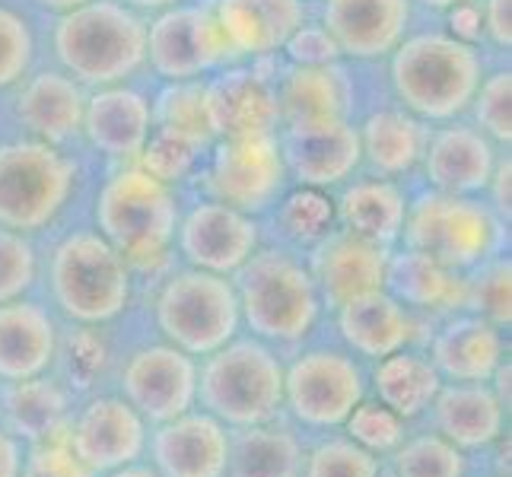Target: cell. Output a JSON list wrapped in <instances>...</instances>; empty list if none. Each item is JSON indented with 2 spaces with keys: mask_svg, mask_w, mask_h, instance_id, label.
Wrapping results in <instances>:
<instances>
[{
  "mask_svg": "<svg viewBox=\"0 0 512 477\" xmlns=\"http://www.w3.org/2000/svg\"><path fill=\"white\" fill-rule=\"evenodd\" d=\"M423 350L443 382H490L509 360L506 331L474 312L439 318Z\"/></svg>",
  "mask_w": 512,
  "mask_h": 477,
  "instance_id": "cell-23",
  "label": "cell"
},
{
  "mask_svg": "<svg viewBox=\"0 0 512 477\" xmlns=\"http://www.w3.org/2000/svg\"><path fill=\"white\" fill-rule=\"evenodd\" d=\"M411 0H322V26L341 58H388L411 32Z\"/></svg>",
  "mask_w": 512,
  "mask_h": 477,
  "instance_id": "cell-22",
  "label": "cell"
},
{
  "mask_svg": "<svg viewBox=\"0 0 512 477\" xmlns=\"http://www.w3.org/2000/svg\"><path fill=\"white\" fill-rule=\"evenodd\" d=\"M439 388H443V376L436 373L423 347H404L392 357L369 363V398H376L404 423L423 420Z\"/></svg>",
  "mask_w": 512,
  "mask_h": 477,
  "instance_id": "cell-35",
  "label": "cell"
},
{
  "mask_svg": "<svg viewBox=\"0 0 512 477\" xmlns=\"http://www.w3.org/2000/svg\"><path fill=\"white\" fill-rule=\"evenodd\" d=\"M468 465L471 455L420 423H411L401 446L385 458L388 477H465Z\"/></svg>",
  "mask_w": 512,
  "mask_h": 477,
  "instance_id": "cell-38",
  "label": "cell"
},
{
  "mask_svg": "<svg viewBox=\"0 0 512 477\" xmlns=\"http://www.w3.org/2000/svg\"><path fill=\"white\" fill-rule=\"evenodd\" d=\"M465 477H509V443L506 436L487 452L471 455V465Z\"/></svg>",
  "mask_w": 512,
  "mask_h": 477,
  "instance_id": "cell-52",
  "label": "cell"
},
{
  "mask_svg": "<svg viewBox=\"0 0 512 477\" xmlns=\"http://www.w3.org/2000/svg\"><path fill=\"white\" fill-rule=\"evenodd\" d=\"M45 303L70 325H115L137 296V280L96 226L64 233L42 264Z\"/></svg>",
  "mask_w": 512,
  "mask_h": 477,
  "instance_id": "cell-3",
  "label": "cell"
},
{
  "mask_svg": "<svg viewBox=\"0 0 512 477\" xmlns=\"http://www.w3.org/2000/svg\"><path fill=\"white\" fill-rule=\"evenodd\" d=\"M277 140L280 153H284L287 179L303 188H341L363 163L360 131L350 118L280 128Z\"/></svg>",
  "mask_w": 512,
  "mask_h": 477,
  "instance_id": "cell-17",
  "label": "cell"
},
{
  "mask_svg": "<svg viewBox=\"0 0 512 477\" xmlns=\"http://www.w3.org/2000/svg\"><path fill=\"white\" fill-rule=\"evenodd\" d=\"M204 112L214 140L280 131L274 77L261 74V61L229 64L204 80Z\"/></svg>",
  "mask_w": 512,
  "mask_h": 477,
  "instance_id": "cell-18",
  "label": "cell"
},
{
  "mask_svg": "<svg viewBox=\"0 0 512 477\" xmlns=\"http://www.w3.org/2000/svg\"><path fill=\"white\" fill-rule=\"evenodd\" d=\"M360 131V153L363 163H369L376 175L385 179H398L420 166L423 150H427L430 128L427 121L404 109H379L366 115Z\"/></svg>",
  "mask_w": 512,
  "mask_h": 477,
  "instance_id": "cell-36",
  "label": "cell"
},
{
  "mask_svg": "<svg viewBox=\"0 0 512 477\" xmlns=\"http://www.w3.org/2000/svg\"><path fill=\"white\" fill-rule=\"evenodd\" d=\"M99 477H160L153 471V465L147 462V458H140V462H131L125 468H115V471H105Z\"/></svg>",
  "mask_w": 512,
  "mask_h": 477,
  "instance_id": "cell-54",
  "label": "cell"
},
{
  "mask_svg": "<svg viewBox=\"0 0 512 477\" xmlns=\"http://www.w3.org/2000/svg\"><path fill=\"white\" fill-rule=\"evenodd\" d=\"M417 423L449 439L465 455H478L506 436L509 408L490 382H443L430 411Z\"/></svg>",
  "mask_w": 512,
  "mask_h": 477,
  "instance_id": "cell-21",
  "label": "cell"
},
{
  "mask_svg": "<svg viewBox=\"0 0 512 477\" xmlns=\"http://www.w3.org/2000/svg\"><path fill=\"white\" fill-rule=\"evenodd\" d=\"M115 392L156 427L198 408V360L160 338L131 344L121 353Z\"/></svg>",
  "mask_w": 512,
  "mask_h": 477,
  "instance_id": "cell-12",
  "label": "cell"
},
{
  "mask_svg": "<svg viewBox=\"0 0 512 477\" xmlns=\"http://www.w3.org/2000/svg\"><path fill=\"white\" fill-rule=\"evenodd\" d=\"M20 477H99L93 468H86L70 449L67 436H51L42 443H32L23 452Z\"/></svg>",
  "mask_w": 512,
  "mask_h": 477,
  "instance_id": "cell-47",
  "label": "cell"
},
{
  "mask_svg": "<svg viewBox=\"0 0 512 477\" xmlns=\"http://www.w3.org/2000/svg\"><path fill=\"white\" fill-rule=\"evenodd\" d=\"M274 93L280 128L350 118V80L338 61L315 67L287 64L280 74H274Z\"/></svg>",
  "mask_w": 512,
  "mask_h": 477,
  "instance_id": "cell-31",
  "label": "cell"
},
{
  "mask_svg": "<svg viewBox=\"0 0 512 477\" xmlns=\"http://www.w3.org/2000/svg\"><path fill=\"white\" fill-rule=\"evenodd\" d=\"M468 109L474 112V128L487 134L493 144L503 147L512 137V74L509 67L493 70L481 80Z\"/></svg>",
  "mask_w": 512,
  "mask_h": 477,
  "instance_id": "cell-45",
  "label": "cell"
},
{
  "mask_svg": "<svg viewBox=\"0 0 512 477\" xmlns=\"http://www.w3.org/2000/svg\"><path fill=\"white\" fill-rule=\"evenodd\" d=\"M150 318L160 341L185 350L194 360L220 350L242 331L233 277L188 264H175L156 280Z\"/></svg>",
  "mask_w": 512,
  "mask_h": 477,
  "instance_id": "cell-7",
  "label": "cell"
},
{
  "mask_svg": "<svg viewBox=\"0 0 512 477\" xmlns=\"http://www.w3.org/2000/svg\"><path fill=\"white\" fill-rule=\"evenodd\" d=\"M264 242L261 220L242 210L201 198L182 207L175 229V255L188 268L233 277Z\"/></svg>",
  "mask_w": 512,
  "mask_h": 477,
  "instance_id": "cell-14",
  "label": "cell"
},
{
  "mask_svg": "<svg viewBox=\"0 0 512 477\" xmlns=\"http://www.w3.org/2000/svg\"><path fill=\"white\" fill-rule=\"evenodd\" d=\"M118 344L112 341V325H70L61 322L55 373L77 398H90L96 392H112L115 373L121 363Z\"/></svg>",
  "mask_w": 512,
  "mask_h": 477,
  "instance_id": "cell-34",
  "label": "cell"
},
{
  "mask_svg": "<svg viewBox=\"0 0 512 477\" xmlns=\"http://www.w3.org/2000/svg\"><path fill=\"white\" fill-rule=\"evenodd\" d=\"M210 10L236 61L274 58L309 16L306 0H214Z\"/></svg>",
  "mask_w": 512,
  "mask_h": 477,
  "instance_id": "cell-25",
  "label": "cell"
},
{
  "mask_svg": "<svg viewBox=\"0 0 512 477\" xmlns=\"http://www.w3.org/2000/svg\"><path fill=\"white\" fill-rule=\"evenodd\" d=\"M353 443L363 446L366 452H373L379 458H388L398 446L401 439L408 436L411 423H404L398 414H392L388 408H382V404L376 398H363L357 408L350 411V417L344 420L341 427Z\"/></svg>",
  "mask_w": 512,
  "mask_h": 477,
  "instance_id": "cell-44",
  "label": "cell"
},
{
  "mask_svg": "<svg viewBox=\"0 0 512 477\" xmlns=\"http://www.w3.org/2000/svg\"><path fill=\"white\" fill-rule=\"evenodd\" d=\"M86 93L90 90H83L64 70H39V74L20 83L13 112L26 137L45 140L51 147H64L70 140L83 137Z\"/></svg>",
  "mask_w": 512,
  "mask_h": 477,
  "instance_id": "cell-28",
  "label": "cell"
},
{
  "mask_svg": "<svg viewBox=\"0 0 512 477\" xmlns=\"http://www.w3.org/2000/svg\"><path fill=\"white\" fill-rule=\"evenodd\" d=\"M150 423L131 404L112 392L80 398L74 420L67 427V443L86 468L96 474L125 468L147 455Z\"/></svg>",
  "mask_w": 512,
  "mask_h": 477,
  "instance_id": "cell-15",
  "label": "cell"
},
{
  "mask_svg": "<svg viewBox=\"0 0 512 477\" xmlns=\"http://www.w3.org/2000/svg\"><path fill=\"white\" fill-rule=\"evenodd\" d=\"M303 477H388L385 458L357 446L344 430L309 436Z\"/></svg>",
  "mask_w": 512,
  "mask_h": 477,
  "instance_id": "cell-40",
  "label": "cell"
},
{
  "mask_svg": "<svg viewBox=\"0 0 512 477\" xmlns=\"http://www.w3.org/2000/svg\"><path fill=\"white\" fill-rule=\"evenodd\" d=\"M77 191V163L64 147L20 137L0 144V226L39 236L55 226Z\"/></svg>",
  "mask_w": 512,
  "mask_h": 477,
  "instance_id": "cell-10",
  "label": "cell"
},
{
  "mask_svg": "<svg viewBox=\"0 0 512 477\" xmlns=\"http://www.w3.org/2000/svg\"><path fill=\"white\" fill-rule=\"evenodd\" d=\"M388 255H392V249L341 226H334L319 245H312L306 252V264L315 287H319L325 315L357 296L385 290Z\"/></svg>",
  "mask_w": 512,
  "mask_h": 477,
  "instance_id": "cell-19",
  "label": "cell"
},
{
  "mask_svg": "<svg viewBox=\"0 0 512 477\" xmlns=\"http://www.w3.org/2000/svg\"><path fill=\"white\" fill-rule=\"evenodd\" d=\"M125 7H131V10H137V13H160V10H166V7H175L179 0H121Z\"/></svg>",
  "mask_w": 512,
  "mask_h": 477,
  "instance_id": "cell-55",
  "label": "cell"
},
{
  "mask_svg": "<svg viewBox=\"0 0 512 477\" xmlns=\"http://www.w3.org/2000/svg\"><path fill=\"white\" fill-rule=\"evenodd\" d=\"M385 290L411 312L439 322V318H446V315L465 312L468 271H455L430 255L398 245V249H392V255H388Z\"/></svg>",
  "mask_w": 512,
  "mask_h": 477,
  "instance_id": "cell-29",
  "label": "cell"
},
{
  "mask_svg": "<svg viewBox=\"0 0 512 477\" xmlns=\"http://www.w3.org/2000/svg\"><path fill=\"white\" fill-rule=\"evenodd\" d=\"M153 128L175 137H185L191 144L210 150L214 134L207 125L204 112V80H172L166 83L156 99H150Z\"/></svg>",
  "mask_w": 512,
  "mask_h": 477,
  "instance_id": "cell-39",
  "label": "cell"
},
{
  "mask_svg": "<svg viewBox=\"0 0 512 477\" xmlns=\"http://www.w3.org/2000/svg\"><path fill=\"white\" fill-rule=\"evenodd\" d=\"M334 217L341 229L395 249L408 217V191L398 179H385V175L350 179L334 198Z\"/></svg>",
  "mask_w": 512,
  "mask_h": 477,
  "instance_id": "cell-32",
  "label": "cell"
},
{
  "mask_svg": "<svg viewBox=\"0 0 512 477\" xmlns=\"http://www.w3.org/2000/svg\"><path fill=\"white\" fill-rule=\"evenodd\" d=\"M35 7H42V10H48V13H67V10H74V7H80V4H86V0H32Z\"/></svg>",
  "mask_w": 512,
  "mask_h": 477,
  "instance_id": "cell-56",
  "label": "cell"
},
{
  "mask_svg": "<svg viewBox=\"0 0 512 477\" xmlns=\"http://www.w3.org/2000/svg\"><path fill=\"white\" fill-rule=\"evenodd\" d=\"M366 395L369 366L338 338H309L284 357V417L306 436L341 430Z\"/></svg>",
  "mask_w": 512,
  "mask_h": 477,
  "instance_id": "cell-8",
  "label": "cell"
},
{
  "mask_svg": "<svg viewBox=\"0 0 512 477\" xmlns=\"http://www.w3.org/2000/svg\"><path fill=\"white\" fill-rule=\"evenodd\" d=\"M35 58V35L23 13L0 4V90L20 86Z\"/></svg>",
  "mask_w": 512,
  "mask_h": 477,
  "instance_id": "cell-46",
  "label": "cell"
},
{
  "mask_svg": "<svg viewBox=\"0 0 512 477\" xmlns=\"http://www.w3.org/2000/svg\"><path fill=\"white\" fill-rule=\"evenodd\" d=\"M242 328L287 357L315 338L325 306L306 255L280 242H261L233 274Z\"/></svg>",
  "mask_w": 512,
  "mask_h": 477,
  "instance_id": "cell-2",
  "label": "cell"
},
{
  "mask_svg": "<svg viewBox=\"0 0 512 477\" xmlns=\"http://www.w3.org/2000/svg\"><path fill=\"white\" fill-rule=\"evenodd\" d=\"M61 318L45 299L23 296L0 303V382L51 373L58 353Z\"/></svg>",
  "mask_w": 512,
  "mask_h": 477,
  "instance_id": "cell-26",
  "label": "cell"
},
{
  "mask_svg": "<svg viewBox=\"0 0 512 477\" xmlns=\"http://www.w3.org/2000/svg\"><path fill=\"white\" fill-rule=\"evenodd\" d=\"M55 55L83 90L128 83L147 67V16L121 0H86L58 16Z\"/></svg>",
  "mask_w": 512,
  "mask_h": 477,
  "instance_id": "cell-4",
  "label": "cell"
},
{
  "mask_svg": "<svg viewBox=\"0 0 512 477\" xmlns=\"http://www.w3.org/2000/svg\"><path fill=\"white\" fill-rule=\"evenodd\" d=\"M306 443L309 436L287 417L229 430L226 477H303Z\"/></svg>",
  "mask_w": 512,
  "mask_h": 477,
  "instance_id": "cell-33",
  "label": "cell"
},
{
  "mask_svg": "<svg viewBox=\"0 0 512 477\" xmlns=\"http://www.w3.org/2000/svg\"><path fill=\"white\" fill-rule=\"evenodd\" d=\"M147 64L156 77L201 80L210 70L236 64L210 4H175L153 13L147 23Z\"/></svg>",
  "mask_w": 512,
  "mask_h": 477,
  "instance_id": "cell-13",
  "label": "cell"
},
{
  "mask_svg": "<svg viewBox=\"0 0 512 477\" xmlns=\"http://www.w3.org/2000/svg\"><path fill=\"white\" fill-rule=\"evenodd\" d=\"M420 7H427V10H449L455 4H465V0H417Z\"/></svg>",
  "mask_w": 512,
  "mask_h": 477,
  "instance_id": "cell-57",
  "label": "cell"
},
{
  "mask_svg": "<svg viewBox=\"0 0 512 477\" xmlns=\"http://www.w3.org/2000/svg\"><path fill=\"white\" fill-rule=\"evenodd\" d=\"M446 26L449 35L465 45H478L484 39V20H481V4L478 0H465L446 10Z\"/></svg>",
  "mask_w": 512,
  "mask_h": 477,
  "instance_id": "cell-49",
  "label": "cell"
},
{
  "mask_svg": "<svg viewBox=\"0 0 512 477\" xmlns=\"http://www.w3.org/2000/svg\"><path fill=\"white\" fill-rule=\"evenodd\" d=\"M497 156V144L487 134L465 121H449L446 128L430 131L420 166L427 188L446 194H484Z\"/></svg>",
  "mask_w": 512,
  "mask_h": 477,
  "instance_id": "cell-27",
  "label": "cell"
},
{
  "mask_svg": "<svg viewBox=\"0 0 512 477\" xmlns=\"http://www.w3.org/2000/svg\"><path fill=\"white\" fill-rule=\"evenodd\" d=\"M23 452H26V446L20 443V439L0 427V477H20Z\"/></svg>",
  "mask_w": 512,
  "mask_h": 477,
  "instance_id": "cell-53",
  "label": "cell"
},
{
  "mask_svg": "<svg viewBox=\"0 0 512 477\" xmlns=\"http://www.w3.org/2000/svg\"><path fill=\"white\" fill-rule=\"evenodd\" d=\"M204 147L191 144L185 137H175V134H166V131H150L144 150L134 159V163L150 172L153 179H160L172 188H179L182 182L194 179L201 169V159H204Z\"/></svg>",
  "mask_w": 512,
  "mask_h": 477,
  "instance_id": "cell-42",
  "label": "cell"
},
{
  "mask_svg": "<svg viewBox=\"0 0 512 477\" xmlns=\"http://www.w3.org/2000/svg\"><path fill=\"white\" fill-rule=\"evenodd\" d=\"M182 198L172 185L153 179L137 163H121L96 191L93 226L128 261L137 280H160L175 268V229Z\"/></svg>",
  "mask_w": 512,
  "mask_h": 477,
  "instance_id": "cell-1",
  "label": "cell"
},
{
  "mask_svg": "<svg viewBox=\"0 0 512 477\" xmlns=\"http://www.w3.org/2000/svg\"><path fill=\"white\" fill-rule=\"evenodd\" d=\"M512 261L509 252H500L478 268L468 271V296H465V312H474L493 322L497 328L509 331L512 318Z\"/></svg>",
  "mask_w": 512,
  "mask_h": 477,
  "instance_id": "cell-41",
  "label": "cell"
},
{
  "mask_svg": "<svg viewBox=\"0 0 512 477\" xmlns=\"http://www.w3.org/2000/svg\"><path fill=\"white\" fill-rule=\"evenodd\" d=\"M509 223H503L481 194H446L427 188L408 198L401 242L455 271H471L481 261L506 252ZM395 245V249H398Z\"/></svg>",
  "mask_w": 512,
  "mask_h": 477,
  "instance_id": "cell-9",
  "label": "cell"
},
{
  "mask_svg": "<svg viewBox=\"0 0 512 477\" xmlns=\"http://www.w3.org/2000/svg\"><path fill=\"white\" fill-rule=\"evenodd\" d=\"M271 210H274L277 242L290 245V249L303 255L338 226V217H334V194L322 188L296 185L293 191L280 194V201Z\"/></svg>",
  "mask_w": 512,
  "mask_h": 477,
  "instance_id": "cell-37",
  "label": "cell"
},
{
  "mask_svg": "<svg viewBox=\"0 0 512 477\" xmlns=\"http://www.w3.org/2000/svg\"><path fill=\"white\" fill-rule=\"evenodd\" d=\"M512 159H509V153L506 156H497V166H493V172H490V182H487V188H484V194H487V204L493 207V214H497L503 223H509V214H512Z\"/></svg>",
  "mask_w": 512,
  "mask_h": 477,
  "instance_id": "cell-50",
  "label": "cell"
},
{
  "mask_svg": "<svg viewBox=\"0 0 512 477\" xmlns=\"http://www.w3.org/2000/svg\"><path fill=\"white\" fill-rule=\"evenodd\" d=\"M42 280V258L35 239L0 226V303L32 296Z\"/></svg>",
  "mask_w": 512,
  "mask_h": 477,
  "instance_id": "cell-43",
  "label": "cell"
},
{
  "mask_svg": "<svg viewBox=\"0 0 512 477\" xmlns=\"http://www.w3.org/2000/svg\"><path fill=\"white\" fill-rule=\"evenodd\" d=\"M144 458L160 477H226L229 430L207 411L191 408L150 427Z\"/></svg>",
  "mask_w": 512,
  "mask_h": 477,
  "instance_id": "cell-20",
  "label": "cell"
},
{
  "mask_svg": "<svg viewBox=\"0 0 512 477\" xmlns=\"http://www.w3.org/2000/svg\"><path fill=\"white\" fill-rule=\"evenodd\" d=\"M198 408L226 430L284 417V353L239 331L198 360Z\"/></svg>",
  "mask_w": 512,
  "mask_h": 477,
  "instance_id": "cell-6",
  "label": "cell"
},
{
  "mask_svg": "<svg viewBox=\"0 0 512 477\" xmlns=\"http://www.w3.org/2000/svg\"><path fill=\"white\" fill-rule=\"evenodd\" d=\"M328 322L334 328V338L366 366L392 357L404 347H427V338L436 325L433 318H423L398 303L388 290L350 299L328 315Z\"/></svg>",
  "mask_w": 512,
  "mask_h": 477,
  "instance_id": "cell-16",
  "label": "cell"
},
{
  "mask_svg": "<svg viewBox=\"0 0 512 477\" xmlns=\"http://www.w3.org/2000/svg\"><path fill=\"white\" fill-rule=\"evenodd\" d=\"M198 182L204 198L264 217L287 191V166L277 134L223 137L214 140L201 159Z\"/></svg>",
  "mask_w": 512,
  "mask_h": 477,
  "instance_id": "cell-11",
  "label": "cell"
},
{
  "mask_svg": "<svg viewBox=\"0 0 512 477\" xmlns=\"http://www.w3.org/2000/svg\"><path fill=\"white\" fill-rule=\"evenodd\" d=\"M153 131L150 96L131 83L99 86L86 93L83 137L96 153L115 163H134Z\"/></svg>",
  "mask_w": 512,
  "mask_h": 477,
  "instance_id": "cell-24",
  "label": "cell"
},
{
  "mask_svg": "<svg viewBox=\"0 0 512 477\" xmlns=\"http://www.w3.org/2000/svg\"><path fill=\"white\" fill-rule=\"evenodd\" d=\"M388 58V77L401 109L427 125L465 115L484 80L478 45L458 42L449 32H408Z\"/></svg>",
  "mask_w": 512,
  "mask_h": 477,
  "instance_id": "cell-5",
  "label": "cell"
},
{
  "mask_svg": "<svg viewBox=\"0 0 512 477\" xmlns=\"http://www.w3.org/2000/svg\"><path fill=\"white\" fill-rule=\"evenodd\" d=\"M484 35L500 51H509L512 45V0H484L481 7Z\"/></svg>",
  "mask_w": 512,
  "mask_h": 477,
  "instance_id": "cell-51",
  "label": "cell"
},
{
  "mask_svg": "<svg viewBox=\"0 0 512 477\" xmlns=\"http://www.w3.org/2000/svg\"><path fill=\"white\" fill-rule=\"evenodd\" d=\"M80 398L55 376L42 373L20 382H0V427L23 446L67 436Z\"/></svg>",
  "mask_w": 512,
  "mask_h": 477,
  "instance_id": "cell-30",
  "label": "cell"
},
{
  "mask_svg": "<svg viewBox=\"0 0 512 477\" xmlns=\"http://www.w3.org/2000/svg\"><path fill=\"white\" fill-rule=\"evenodd\" d=\"M284 55H287L290 64H299V67L341 61V51H338V45H334L331 35L325 32L322 23H303V26H299L287 39Z\"/></svg>",
  "mask_w": 512,
  "mask_h": 477,
  "instance_id": "cell-48",
  "label": "cell"
}]
</instances>
